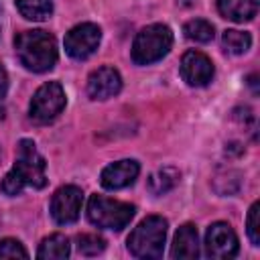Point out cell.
<instances>
[{
	"mask_svg": "<svg viewBox=\"0 0 260 260\" xmlns=\"http://www.w3.org/2000/svg\"><path fill=\"white\" fill-rule=\"evenodd\" d=\"M248 238L254 246H260V203L254 201L250 211H248Z\"/></svg>",
	"mask_w": 260,
	"mask_h": 260,
	"instance_id": "obj_21",
	"label": "cell"
},
{
	"mask_svg": "<svg viewBox=\"0 0 260 260\" xmlns=\"http://www.w3.org/2000/svg\"><path fill=\"white\" fill-rule=\"evenodd\" d=\"M37 256L41 260H63L69 256V240L63 234H53L41 242Z\"/></svg>",
	"mask_w": 260,
	"mask_h": 260,
	"instance_id": "obj_15",
	"label": "cell"
},
{
	"mask_svg": "<svg viewBox=\"0 0 260 260\" xmlns=\"http://www.w3.org/2000/svg\"><path fill=\"white\" fill-rule=\"evenodd\" d=\"M18 61L35 73H45L57 63V43L47 30H22L14 39Z\"/></svg>",
	"mask_w": 260,
	"mask_h": 260,
	"instance_id": "obj_2",
	"label": "cell"
},
{
	"mask_svg": "<svg viewBox=\"0 0 260 260\" xmlns=\"http://www.w3.org/2000/svg\"><path fill=\"white\" fill-rule=\"evenodd\" d=\"M100 41H102L100 26L93 22H81L65 35V51L69 57L81 61V59H87L89 55H93Z\"/></svg>",
	"mask_w": 260,
	"mask_h": 260,
	"instance_id": "obj_7",
	"label": "cell"
},
{
	"mask_svg": "<svg viewBox=\"0 0 260 260\" xmlns=\"http://www.w3.org/2000/svg\"><path fill=\"white\" fill-rule=\"evenodd\" d=\"M122 89V77L114 67H100L87 79V95L91 100H108L114 98Z\"/></svg>",
	"mask_w": 260,
	"mask_h": 260,
	"instance_id": "obj_11",
	"label": "cell"
},
{
	"mask_svg": "<svg viewBox=\"0 0 260 260\" xmlns=\"http://www.w3.org/2000/svg\"><path fill=\"white\" fill-rule=\"evenodd\" d=\"M136 207L124 201H116L104 195H91L87 201V219L104 230L120 232L134 217Z\"/></svg>",
	"mask_w": 260,
	"mask_h": 260,
	"instance_id": "obj_5",
	"label": "cell"
},
{
	"mask_svg": "<svg viewBox=\"0 0 260 260\" xmlns=\"http://www.w3.org/2000/svg\"><path fill=\"white\" fill-rule=\"evenodd\" d=\"M221 43H223V49L232 55H242L250 49L252 45V37L244 30H236V28H230L223 32L221 37Z\"/></svg>",
	"mask_w": 260,
	"mask_h": 260,
	"instance_id": "obj_18",
	"label": "cell"
},
{
	"mask_svg": "<svg viewBox=\"0 0 260 260\" xmlns=\"http://www.w3.org/2000/svg\"><path fill=\"white\" fill-rule=\"evenodd\" d=\"M173 45V32L167 24H148L144 26L134 43H132V61L136 65H150L154 61H160Z\"/></svg>",
	"mask_w": 260,
	"mask_h": 260,
	"instance_id": "obj_4",
	"label": "cell"
},
{
	"mask_svg": "<svg viewBox=\"0 0 260 260\" xmlns=\"http://www.w3.org/2000/svg\"><path fill=\"white\" fill-rule=\"evenodd\" d=\"M81 203H83V193L79 187H75V185L59 187L51 199V215L61 225L73 223L79 217Z\"/></svg>",
	"mask_w": 260,
	"mask_h": 260,
	"instance_id": "obj_9",
	"label": "cell"
},
{
	"mask_svg": "<svg viewBox=\"0 0 260 260\" xmlns=\"http://www.w3.org/2000/svg\"><path fill=\"white\" fill-rule=\"evenodd\" d=\"M177 2H179L181 6H193V4L197 2V0H177Z\"/></svg>",
	"mask_w": 260,
	"mask_h": 260,
	"instance_id": "obj_24",
	"label": "cell"
},
{
	"mask_svg": "<svg viewBox=\"0 0 260 260\" xmlns=\"http://www.w3.org/2000/svg\"><path fill=\"white\" fill-rule=\"evenodd\" d=\"M183 32L189 41H195V43H209L213 39V24L203 20V18H193L189 22H185L183 26Z\"/></svg>",
	"mask_w": 260,
	"mask_h": 260,
	"instance_id": "obj_19",
	"label": "cell"
},
{
	"mask_svg": "<svg viewBox=\"0 0 260 260\" xmlns=\"http://www.w3.org/2000/svg\"><path fill=\"white\" fill-rule=\"evenodd\" d=\"M140 173V167L136 160L132 158H124V160H118V162H112L108 165L104 171H102V177H100V183L102 187L106 189H124L128 185H132L136 181Z\"/></svg>",
	"mask_w": 260,
	"mask_h": 260,
	"instance_id": "obj_12",
	"label": "cell"
},
{
	"mask_svg": "<svg viewBox=\"0 0 260 260\" xmlns=\"http://www.w3.org/2000/svg\"><path fill=\"white\" fill-rule=\"evenodd\" d=\"M205 254L209 258L228 260L238 254V236L225 221H215L205 234Z\"/></svg>",
	"mask_w": 260,
	"mask_h": 260,
	"instance_id": "obj_8",
	"label": "cell"
},
{
	"mask_svg": "<svg viewBox=\"0 0 260 260\" xmlns=\"http://www.w3.org/2000/svg\"><path fill=\"white\" fill-rule=\"evenodd\" d=\"M173 258L181 260H193L199 256V240H197V228L193 223H185L177 230L173 248H171Z\"/></svg>",
	"mask_w": 260,
	"mask_h": 260,
	"instance_id": "obj_13",
	"label": "cell"
},
{
	"mask_svg": "<svg viewBox=\"0 0 260 260\" xmlns=\"http://www.w3.org/2000/svg\"><path fill=\"white\" fill-rule=\"evenodd\" d=\"M179 171L173 169V167H165L160 171H156L150 179H148V189L154 193V195H162L167 191H171L177 183H179Z\"/></svg>",
	"mask_w": 260,
	"mask_h": 260,
	"instance_id": "obj_17",
	"label": "cell"
},
{
	"mask_svg": "<svg viewBox=\"0 0 260 260\" xmlns=\"http://www.w3.org/2000/svg\"><path fill=\"white\" fill-rule=\"evenodd\" d=\"M217 10L228 20L246 22L256 16L258 0H217Z\"/></svg>",
	"mask_w": 260,
	"mask_h": 260,
	"instance_id": "obj_14",
	"label": "cell"
},
{
	"mask_svg": "<svg viewBox=\"0 0 260 260\" xmlns=\"http://www.w3.org/2000/svg\"><path fill=\"white\" fill-rule=\"evenodd\" d=\"M6 91H8V75H6V69L2 67L0 63V118L4 114V108H2V102L6 98Z\"/></svg>",
	"mask_w": 260,
	"mask_h": 260,
	"instance_id": "obj_23",
	"label": "cell"
},
{
	"mask_svg": "<svg viewBox=\"0 0 260 260\" xmlns=\"http://www.w3.org/2000/svg\"><path fill=\"white\" fill-rule=\"evenodd\" d=\"M167 238V219L160 215H148L128 236V250L136 258H160Z\"/></svg>",
	"mask_w": 260,
	"mask_h": 260,
	"instance_id": "obj_3",
	"label": "cell"
},
{
	"mask_svg": "<svg viewBox=\"0 0 260 260\" xmlns=\"http://www.w3.org/2000/svg\"><path fill=\"white\" fill-rule=\"evenodd\" d=\"M65 102L67 100H65V91H63L61 83L47 81L35 91V95L30 100V108H28L30 118L37 122H51L63 112Z\"/></svg>",
	"mask_w": 260,
	"mask_h": 260,
	"instance_id": "obj_6",
	"label": "cell"
},
{
	"mask_svg": "<svg viewBox=\"0 0 260 260\" xmlns=\"http://www.w3.org/2000/svg\"><path fill=\"white\" fill-rule=\"evenodd\" d=\"M104 248H106V240L95 236V234L77 236V250L83 256H98L100 252H104Z\"/></svg>",
	"mask_w": 260,
	"mask_h": 260,
	"instance_id": "obj_20",
	"label": "cell"
},
{
	"mask_svg": "<svg viewBox=\"0 0 260 260\" xmlns=\"http://www.w3.org/2000/svg\"><path fill=\"white\" fill-rule=\"evenodd\" d=\"M18 12L26 20H47L53 14V2L51 0H14Z\"/></svg>",
	"mask_w": 260,
	"mask_h": 260,
	"instance_id": "obj_16",
	"label": "cell"
},
{
	"mask_svg": "<svg viewBox=\"0 0 260 260\" xmlns=\"http://www.w3.org/2000/svg\"><path fill=\"white\" fill-rule=\"evenodd\" d=\"M47 177H45V158L39 154L37 146L32 140L22 138L18 142L16 150V160L14 167L4 175L0 183V191L6 195H16L22 191L24 185H30L35 189L45 187Z\"/></svg>",
	"mask_w": 260,
	"mask_h": 260,
	"instance_id": "obj_1",
	"label": "cell"
},
{
	"mask_svg": "<svg viewBox=\"0 0 260 260\" xmlns=\"http://www.w3.org/2000/svg\"><path fill=\"white\" fill-rule=\"evenodd\" d=\"M181 75L193 87L207 85L213 77V63L201 51H187L181 59Z\"/></svg>",
	"mask_w": 260,
	"mask_h": 260,
	"instance_id": "obj_10",
	"label": "cell"
},
{
	"mask_svg": "<svg viewBox=\"0 0 260 260\" xmlns=\"http://www.w3.org/2000/svg\"><path fill=\"white\" fill-rule=\"evenodd\" d=\"M0 258H28V252L18 240L6 238L0 242Z\"/></svg>",
	"mask_w": 260,
	"mask_h": 260,
	"instance_id": "obj_22",
	"label": "cell"
}]
</instances>
